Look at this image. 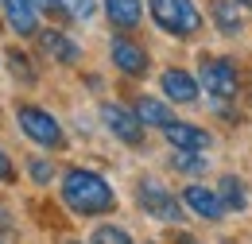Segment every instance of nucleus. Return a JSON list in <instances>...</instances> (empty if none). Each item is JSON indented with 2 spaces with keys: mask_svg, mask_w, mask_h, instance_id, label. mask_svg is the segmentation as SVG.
I'll use <instances>...</instances> for the list:
<instances>
[{
  "mask_svg": "<svg viewBox=\"0 0 252 244\" xmlns=\"http://www.w3.org/2000/svg\"><path fill=\"white\" fill-rule=\"evenodd\" d=\"M218 198H221V206H225V210H237V214H241V210L249 206L245 183H241L237 175H225V179H221V186H218Z\"/></svg>",
  "mask_w": 252,
  "mask_h": 244,
  "instance_id": "16",
  "label": "nucleus"
},
{
  "mask_svg": "<svg viewBox=\"0 0 252 244\" xmlns=\"http://www.w3.org/2000/svg\"><path fill=\"white\" fill-rule=\"evenodd\" d=\"M16 121H20V128H24V136L35 140L39 148H63V124L55 121L47 109L20 105V109H16Z\"/></svg>",
  "mask_w": 252,
  "mask_h": 244,
  "instance_id": "5",
  "label": "nucleus"
},
{
  "mask_svg": "<svg viewBox=\"0 0 252 244\" xmlns=\"http://www.w3.org/2000/svg\"><path fill=\"white\" fill-rule=\"evenodd\" d=\"M148 12L175 39H190V35L202 31V12H198L194 0H148Z\"/></svg>",
  "mask_w": 252,
  "mask_h": 244,
  "instance_id": "2",
  "label": "nucleus"
},
{
  "mask_svg": "<svg viewBox=\"0 0 252 244\" xmlns=\"http://www.w3.org/2000/svg\"><path fill=\"white\" fill-rule=\"evenodd\" d=\"M74 244H78V241H74Z\"/></svg>",
  "mask_w": 252,
  "mask_h": 244,
  "instance_id": "27",
  "label": "nucleus"
},
{
  "mask_svg": "<svg viewBox=\"0 0 252 244\" xmlns=\"http://www.w3.org/2000/svg\"><path fill=\"white\" fill-rule=\"evenodd\" d=\"M0 12L16 35H35V28H39V8L32 0H0Z\"/></svg>",
  "mask_w": 252,
  "mask_h": 244,
  "instance_id": "9",
  "label": "nucleus"
},
{
  "mask_svg": "<svg viewBox=\"0 0 252 244\" xmlns=\"http://www.w3.org/2000/svg\"><path fill=\"white\" fill-rule=\"evenodd\" d=\"M171 244H198V241L187 237V233H175V229H171Z\"/></svg>",
  "mask_w": 252,
  "mask_h": 244,
  "instance_id": "24",
  "label": "nucleus"
},
{
  "mask_svg": "<svg viewBox=\"0 0 252 244\" xmlns=\"http://www.w3.org/2000/svg\"><path fill=\"white\" fill-rule=\"evenodd\" d=\"M136 202H140V210H144L148 217H156V221H163V225H179V221H183L179 198H175L163 183H156V179H144V183H140Z\"/></svg>",
  "mask_w": 252,
  "mask_h": 244,
  "instance_id": "3",
  "label": "nucleus"
},
{
  "mask_svg": "<svg viewBox=\"0 0 252 244\" xmlns=\"http://www.w3.org/2000/svg\"><path fill=\"white\" fill-rule=\"evenodd\" d=\"M109 55H113V66H117L121 74H128V78H144V74H148V51H144L140 43H132L128 35H113Z\"/></svg>",
  "mask_w": 252,
  "mask_h": 244,
  "instance_id": "6",
  "label": "nucleus"
},
{
  "mask_svg": "<svg viewBox=\"0 0 252 244\" xmlns=\"http://www.w3.org/2000/svg\"><path fill=\"white\" fill-rule=\"evenodd\" d=\"M237 4H245V8H252V0H237Z\"/></svg>",
  "mask_w": 252,
  "mask_h": 244,
  "instance_id": "26",
  "label": "nucleus"
},
{
  "mask_svg": "<svg viewBox=\"0 0 252 244\" xmlns=\"http://www.w3.org/2000/svg\"><path fill=\"white\" fill-rule=\"evenodd\" d=\"M28 171H32V179H35L39 186H47L51 179H55V167H51L47 159H32V163H28Z\"/></svg>",
  "mask_w": 252,
  "mask_h": 244,
  "instance_id": "20",
  "label": "nucleus"
},
{
  "mask_svg": "<svg viewBox=\"0 0 252 244\" xmlns=\"http://www.w3.org/2000/svg\"><path fill=\"white\" fill-rule=\"evenodd\" d=\"M163 136H167V144H171L175 152H210V144H214V136H210L206 128L187 124V121H171L163 128Z\"/></svg>",
  "mask_w": 252,
  "mask_h": 244,
  "instance_id": "8",
  "label": "nucleus"
},
{
  "mask_svg": "<svg viewBox=\"0 0 252 244\" xmlns=\"http://www.w3.org/2000/svg\"><path fill=\"white\" fill-rule=\"evenodd\" d=\"M159 82H163V93H167L171 101H179V105H190V101H198V82L190 78L187 70H167Z\"/></svg>",
  "mask_w": 252,
  "mask_h": 244,
  "instance_id": "12",
  "label": "nucleus"
},
{
  "mask_svg": "<svg viewBox=\"0 0 252 244\" xmlns=\"http://www.w3.org/2000/svg\"><path fill=\"white\" fill-rule=\"evenodd\" d=\"M0 233H16V221H12V214L0 206Z\"/></svg>",
  "mask_w": 252,
  "mask_h": 244,
  "instance_id": "23",
  "label": "nucleus"
},
{
  "mask_svg": "<svg viewBox=\"0 0 252 244\" xmlns=\"http://www.w3.org/2000/svg\"><path fill=\"white\" fill-rule=\"evenodd\" d=\"M94 244H132V237H128L125 229H113V225H101L94 233Z\"/></svg>",
  "mask_w": 252,
  "mask_h": 244,
  "instance_id": "19",
  "label": "nucleus"
},
{
  "mask_svg": "<svg viewBox=\"0 0 252 244\" xmlns=\"http://www.w3.org/2000/svg\"><path fill=\"white\" fill-rule=\"evenodd\" d=\"M63 202L78 217H101V214L117 210L113 186L105 183L97 171H82V167H74V171L63 175Z\"/></svg>",
  "mask_w": 252,
  "mask_h": 244,
  "instance_id": "1",
  "label": "nucleus"
},
{
  "mask_svg": "<svg viewBox=\"0 0 252 244\" xmlns=\"http://www.w3.org/2000/svg\"><path fill=\"white\" fill-rule=\"evenodd\" d=\"M39 39H43V51H47V55H51L55 62H63V66H74V62L82 59L78 43H74V39H70L66 31H55V28H47L43 35H39Z\"/></svg>",
  "mask_w": 252,
  "mask_h": 244,
  "instance_id": "11",
  "label": "nucleus"
},
{
  "mask_svg": "<svg viewBox=\"0 0 252 244\" xmlns=\"http://www.w3.org/2000/svg\"><path fill=\"white\" fill-rule=\"evenodd\" d=\"M105 16L117 28H136L140 16H144V4L140 0H105Z\"/></svg>",
  "mask_w": 252,
  "mask_h": 244,
  "instance_id": "14",
  "label": "nucleus"
},
{
  "mask_svg": "<svg viewBox=\"0 0 252 244\" xmlns=\"http://www.w3.org/2000/svg\"><path fill=\"white\" fill-rule=\"evenodd\" d=\"M202 86L214 101H237V90H241V74L229 59H202V70H198Z\"/></svg>",
  "mask_w": 252,
  "mask_h": 244,
  "instance_id": "4",
  "label": "nucleus"
},
{
  "mask_svg": "<svg viewBox=\"0 0 252 244\" xmlns=\"http://www.w3.org/2000/svg\"><path fill=\"white\" fill-rule=\"evenodd\" d=\"M101 121L109 124V132L117 136V140H125L128 148H140L144 144V124L136 121V113H128V109H121V105H101Z\"/></svg>",
  "mask_w": 252,
  "mask_h": 244,
  "instance_id": "7",
  "label": "nucleus"
},
{
  "mask_svg": "<svg viewBox=\"0 0 252 244\" xmlns=\"http://www.w3.org/2000/svg\"><path fill=\"white\" fill-rule=\"evenodd\" d=\"M8 66H12V74H16V78H20V82H24V86H32V82H35V70H32V59H28V55H24V51H16V47H12V51H8Z\"/></svg>",
  "mask_w": 252,
  "mask_h": 244,
  "instance_id": "17",
  "label": "nucleus"
},
{
  "mask_svg": "<svg viewBox=\"0 0 252 244\" xmlns=\"http://www.w3.org/2000/svg\"><path fill=\"white\" fill-rule=\"evenodd\" d=\"M59 4H63L74 20H90V16H94V0H59Z\"/></svg>",
  "mask_w": 252,
  "mask_h": 244,
  "instance_id": "21",
  "label": "nucleus"
},
{
  "mask_svg": "<svg viewBox=\"0 0 252 244\" xmlns=\"http://www.w3.org/2000/svg\"><path fill=\"white\" fill-rule=\"evenodd\" d=\"M0 183H16V167H12V159L4 155V148H0Z\"/></svg>",
  "mask_w": 252,
  "mask_h": 244,
  "instance_id": "22",
  "label": "nucleus"
},
{
  "mask_svg": "<svg viewBox=\"0 0 252 244\" xmlns=\"http://www.w3.org/2000/svg\"><path fill=\"white\" fill-rule=\"evenodd\" d=\"M210 12H214V24H218L221 35H241V12H237V0H214L210 4Z\"/></svg>",
  "mask_w": 252,
  "mask_h": 244,
  "instance_id": "15",
  "label": "nucleus"
},
{
  "mask_svg": "<svg viewBox=\"0 0 252 244\" xmlns=\"http://www.w3.org/2000/svg\"><path fill=\"white\" fill-rule=\"evenodd\" d=\"M183 202H187L198 217H206V221H221V214H225L218 190H206V186H198V183H190L187 190H183Z\"/></svg>",
  "mask_w": 252,
  "mask_h": 244,
  "instance_id": "10",
  "label": "nucleus"
},
{
  "mask_svg": "<svg viewBox=\"0 0 252 244\" xmlns=\"http://www.w3.org/2000/svg\"><path fill=\"white\" fill-rule=\"evenodd\" d=\"M175 171H183V175H198V171H206V159L202 152H175Z\"/></svg>",
  "mask_w": 252,
  "mask_h": 244,
  "instance_id": "18",
  "label": "nucleus"
},
{
  "mask_svg": "<svg viewBox=\"0 0 252 244\" xmlns=\"http://www.w3.org/2000/svg\"><path fill=\"white\" fill-rule=\"evenodd\" d=\"M35 8H43V12H55V8H63V4H59V0H32Z\"/></svg>",
  "mask_w": 252,
  "mask_h": 244,
  "instance_id": "25",
  "label": "nucleus"
},
{
  "mask_svg": "<svg viewBox=\"0 0 252 244\" xmlns=\"http://www.w3.org/2000/svg\"><path fill=\"white\" fill-rule=\"evenodd\" d=\"M136 121L144 124V128H167V124L175 121V113L163 101H156V97H140L136 101Z\"/></svg>",
  "mask_w": 252,
  "mask_h": 244,
  "instance_id": "13",
  "label": "nucleus"
}]
</instances>
